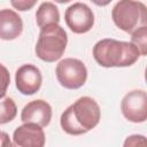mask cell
Returning <instances> with one entry per match:
<instances>
[{"label": "cell", "instance_id": "obj_1", "mask_svg": "<svg viewBox=\"0 0 147 147\" xmlns=\"http://www.w3.org/2000/svg\"><path fill=\"white\" fill-rule=\"evenodd\" d=\"M101 117L98 102L91 96H82L70 105L61 115L62 130L70 136H80L94 129Z\"/></svg>", "mask_w": 147, "mask_h": 147}, {"label": "cell", "instance_id": "obj_2", "mask_svg": "<svg viewBox=\"0 0 147 147\" xmlns=\"http://www.w3.org/2000/svg\"><path fill=\"white\" fill-rule=\"evenodd\" d=\"M139 49L129 41L106 38L93 46V57L105 68H124L134 64L140 57Z\"/></svg>", "mask_w": 147, "mask_h": 147}, {"label": "cell", "instance_id": "obj_3", "mask_svg": "<svg viewBox=\"0 0 147 147\" xmlns=\"http://www.w3.org/2000/svg\"><path fill=\"white\" fill-rule=\"evenodd\" d=\"M67 44L68 36L64 29L59 24H52L40 29L34 52L40 60L52 63L61 59Z\"/></svg>", "mask_w": 147, "mask_h": 147}, {"label": "cell", "instance_id": "obj_4", "mask_svg": "<svg viewBox=\"0 0 147 147\" xmlns=\"http://www.w3.org/2000/svg\"><path fill=\"white\" fill-rule=\"evenodd\" d=\"M111 18L118 29L132 33L136 30L146 26L147 8L141 1L121 0L113 7Z\"/></svg>", "mask_w": 147, "mask_h": 147}, {"label": "cell", "instance_id": "obj_5", "mask_svg": "<svg viewBox=\"0 0 147 147\" xmlns=\"http://www.w3.org/2000/svg\"><path fill=\"white\" fill-rule=\"evenodd\" d=\"M56 79L61 86L68 90L80 88L87 79V69L83 61L74 57L61 60L55 69Z\"/></svg>", "mask_w": 147, "mask_h": 147}, {"label": "cell", "instance_id": "obj_6", "mask_svg": "<svg viewBox=\"0 0 147 147\" xmlns=\"http://www.w3.org/2000/svg\"><path fill=\"white\" fill-rule=\"evenodd\" d=\"M64 21L74 33L82 34L88 32L93 28L94 14L86 3L75 2L65 9Z\"/></svg>", "mask_w": 147, "mask_h": 147}, {"label": "cell", "instance_id": "obj_7", "mask_svg": "<svg viewBox=\"0 0 147 147\" xmlns=\"http://www.w3.org/2000/svg\"><path fill=\"white\" fill-rule=\"evenodd\" d=\"M123 116L132 123H144L147 119V94L144 90H133L121 101Z\"/></svg>", "mask_w": 147, "mask_h": 147}, {"label": "cell", "instance_id": "obj_8", "mask_svg": "<svg viewBox=\"0 0 147 147\" xmlns=\"http://www.w3.org/2000/svg\"><path fill=\"white\" fill-rule=\"evenodd\" d=\"M46 137L41 126L33 123H24L15 129L11 147H45Z\"/></svg>", "mask_w": 147, "mask_h": 147}, {"label": "cell", "instance_id": "obj_9", "mask_svg": "<svg viewBox=\"0 0 147 147\" xmlns=\"http://www.w3.org/2000/svg\"><path fill=\"white\" fill-rule=\"evenodd\" d=\"M42 83V76L40 70L33 64L21 65L15 74L16 88L23 95H32L37 93Z\"/></svg>", "mask_w": 147, "mask_h": 147}, {"label": "cell", "instance_id": "obj_10", "mask_svg": "<svg viewBox=\"0 0 147 147\" xmlns=\"http://www.w3.org/2000/svg\"><path fill=\"white\" fill-rule=\"evenodd\" d=\"M52 119V107L48 102L37 99L28 102L21 113V121L23 123H33L41 127L49 124Z\"/></svg>", "mask_w": 147, "mask_h": 147}, {"label": "cell", "instance_id": "obj_11", "mask_svg": "<svg viewBox=\"0 0 147 147\" xmlns=\"http://www.w3.org/2000/svg\"><path fill=\"white\" fill-rule=\"evenodd\" d=\"M23 31V21L21 16L13 9L0 10V39L14 40L21 36Z\"/></svg>", "mask_w": 147, "mask_h": 147}, {"label": "cell", "instance_id": "obj_12", "mask_svg": "<svg viewBox=\"0 0 147 147\" xmlns=\"http://www.w3.org/2000/svg\"><path fill=\"white\" fill-rule=\"evenodd\" d=\"M36 21L40 29L52 25V24H59L60 22V13L57 7L49 1L41 2L36 11Z\"/></svg>", "mask_w": 147, "mask_h": 147}, {"label": "cell", "instance_id": "obj_13", "mask_svg": "<svg viewBox=\"0 0 147 147\" xmlns=\"http://www.w3.org/2000/svg\"><path fill=\"white\" fill-rule=\"evenodd\" d=\"M17 115V107L11 98H5L0 101V124L11 122Z\"/></svg>", "mask_w": 147, "mask_h": 147}, {"label": "cell", "instance_id": "obj_14", "mask_svg": "<svg viewBox=\"0 0 147 147\" xmlns=\"http://www.w3.org/2000/svg\"><path fill=\"white\" fill-rule=\"evenodd\" d=\"M131 44H133L140 52V55L147 54V26H142L131 33Z\"/></svg>", "mask_w": 147, "mask_h": 147}, {"label": "cell", "instance_id": "obj_15", "mask_svg": "<svg viewBox=\"0 0 147 147\" xmlns=\"http://www.w3.org/2000/svg\"><path fill=\"white\" fill-rule=\"evenodd\" d=\"M9 84H10L9 71L3 64L0 63V99H2L6 95Z\"/></svg>", "mask_w": 147, "mask_h": 147}, {"label": "cell", "instance_id": "obj_16", "mask_svg": "<svg viewBox=\"0 0 147 147\" xmlns=\"http://www.w3.org/2000/svg\"><path fill=\"white\" fill-rule=\"evenodd\" d=\"M123 147H147L146 137L142 134H131L124 140Z\"/></svg>", "mask_w": 147, "mask_h": 147}, {"label": "cell", "instance_id": "obj_17", "mask_svg": "<svg viewBox=\"0 0 147 147\" xmlns=\"http://www.w3.org/2000/svg\"><path fill=\"white\" fill-rule=\"evenodd\" d=\"M37 3V1L32 0V1H29V0H20V1H10V5L17 9V10H21V11H25V10H29L31 9L34 5Z\"/></svg>", "mask_w": 147, "mask_h": 147}, {"label": "cell", "instance_id": "obj_18", "mask_svg": "<svg viewBox=\"0 0 147 147\" xmlns=\"http://www.w3.org/2000/svg\"><path fill=\"white\" fill-rule=\"evenodd\" d=\"M0 147H11V140L7 132L0 131Z\"/></svg>", "mask_w": 147, "mask_h": 147}]
</instances>
